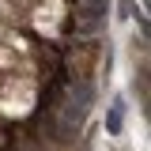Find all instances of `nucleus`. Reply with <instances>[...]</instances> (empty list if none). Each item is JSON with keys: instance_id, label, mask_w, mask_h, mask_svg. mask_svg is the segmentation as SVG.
Wrapping results in <instances>:
<instances>
[{"instance_id": "obj_1", "label": "nucleus", "mask_w": 151, "mask_h": 151, "mask_svg": "<svg viewBox=\"0 0 151 151\" xmlns=\"http://www.w3.org/2000/svg\"><path fill=\"white\" fill-rule=\"evenodd\" d=\"M38 87L30 76H15V79H4L0 83V113L4 117H27L34 110Z\"/></svg>"}, {"instance_id": "obj_2", "label": "nucleus", "mask_w": 151, "mask_h": 151, "mask_svg": "<svg viewBox=\"0 0 151 151\" xmlns=\"http://www.w3.org/2000/svg\"><path fill=\"white\" fill-rule=\"evenodd\" d=\"M64 0H42L34 8V30L45 38H57L60 34V27H64Z\"/></svg>"}]
</instances>
